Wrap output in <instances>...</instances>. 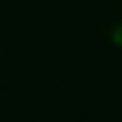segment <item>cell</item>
I'll return each instance as SVG.
<instances>
[{
    "label": "cell",
    "instance_id": "obj_1",
    "mask_svg": "<svg viewBox=\"0 0 122 122\" xmlns=\"http://www.w3.org/2000/svg\"><path fill=\"white\" fill-rule=\"evenodd\" d=\"M113 41H115L118 45H122V25H118V27L113 30Z\"/></svg>",
    "mask_w": 122,
    "mask_h": 122
}]
</instances>
